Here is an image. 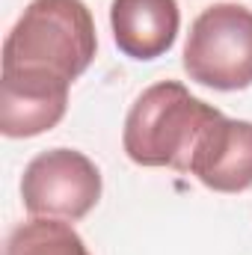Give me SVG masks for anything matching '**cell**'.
<instances>
[{"instance_id":"cell-1","label":"cell","mask_w":252,"mask_h":255,"mask_svg":"<svg viewBox=\"0 0 252 255\" xmlns=\"http://www.w3.org/2000/svg\"><path fill=\"white\" fill-rule=\"evenodd\" d=\"M95 21L83 0H33L3 42V71L77 80L95 60Z\"/></svg>"},{"instance_id":"cell-3","label":"cell","mask_w":252,"mask_h":255,"mask_svg":"<svg viewBox=\"0 0 252 255\" xmlns=\"http://www.w3.org/2000/svg\"><path fill=\"white\" fill-rule=\"evenodd\" d=\"M190 80L235 92L252 86V9L241 3H214L190 27L184 45Z\"/></svg>"},{"instance_id":"cell-8","label":"cell","mask_w":252,"mask_h":255,"mask_svg":"<svg viewBox=\"0 0 252 255\" xmlns=\"http://www.w3.org/2000/svg\"><path fill=\"white\" fill-rule=\"evenodd\" d=\"M6 255H92L83 238L54 217H33L12 229L6 238Z\"/></svg>"},{"instance_id":"cell-4","label":"cell","mask_w":252,"mask_h":255,"mask_svg":"<svg viewBox=\"0 0 252 255\" xmlns=\"http://www.w3.org/2000/svg\"><path fill=\"white\" fill-rule=\"evenodd\" d=\"M21 199L33 217L83 220L101 199L98 166L74 148L36 154L21 178Z\"/></svg>"},{"instance_id":"cell-6","label":"cell","mask_w":252,"mask_h":255,"mask_svg":"<svg viewBox=\"0 0 252 255\" xmlns=\"http://www.w3.org/2000/svg\"><path fill=\"white\" fill-rule=\"evenodd\" d=\"M190 175L208 190L244 193L252 187V122L214 119L196 142Z\"/></svg>"},{"instance_id":"cell-7","label":"cell","mask_w":252,"mask_h":255,"mask_svg":"<svg viewBox=\"0 0 252 255\" xmlns=\"http://www.w3.org/2000/svg\"><path fill=\"white\" fill-rule=\"evenodd\" d=\"M113 39L130 60L163 57L178 36V0H113L110 6Z\"/></svg>"},{"instance_id":"cell-5","label":"cell","mask_w":252,"mask_h":255,"mask_svg":"<svg viewBox=\"0 0 252 255\" xmlns=\"http://www.w3.org/2000/svg\"><path fill=\"white\" fill-rule=\"evenodd\" d=\"M68 86L60 77L33 71H3L0 77V130L9 139L39 136L57 125L68 107Z\"/></svg>"},{"instance_id":"cell-2","label":"cell","mask_w":252,"mask_h":255,"mask_svg":"<svg viewBox=\"0 0 252 255\" xmlns=\"http://www.w3.org/2000/svg\"><path fill=\"white\" fill-rule=\"evenodd\" d=\"M223 113L190 95L178 80L148 86L130 107L122 130L125 154L139 166H169L190 172L199 136Z\"/></svg>"}]
</instances>
